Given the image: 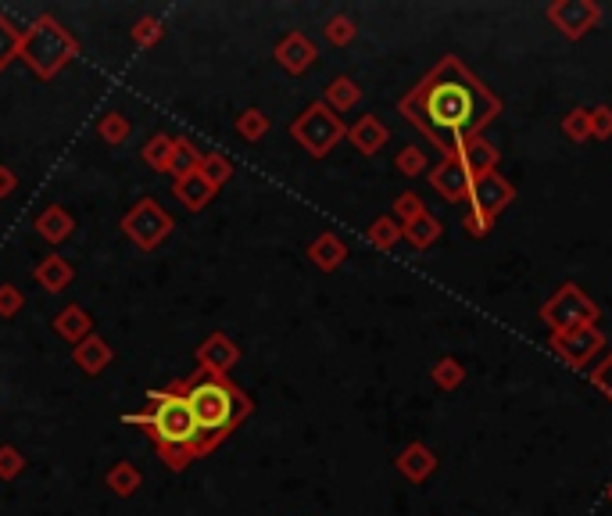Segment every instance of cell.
<instances>
[{
    "instance_id": "1",
    "label": "cell",
    "mask_w": 612,
    "mask_h": 516,
    "mask_svg": "<svg viewBox=\"0 0 612 516\" xmlns=\"http://www.w3.org/2000/svg\"><path fill=\"white\" fill-rule=\"evenodd\" d=\"M408 126H416L437 151H455L502 115V97L455 54H444L398 101Z\"/></svg>"
},
{
    "instance_id": "2",
    "label": "cell",
    "mask_w": 612,
    "mask_h": 516,
    "mask_svg": "<svg viewBox=\"0 0 612 516\" xmlns=\"http://www.w3.org/2000/svg\"><path fill=\"white\" fill-rule=\"evenodd\" d=\"M122 423L129 427H144L147 438L154 441L162 463L169 466L172 473H183L194 459L208 456L204 448V434L194 420V409H190L187 395L179 380H172L169 387H154L147 391V402L140 413H126Z\"/></svg>"
},
{
    "instance_id": "3",
    "label": "cell",
    "mask_w": 612,
    "mask_h": 516,
    "mask_svg": "<svg viewBox=\"0 0 612 516\" xmlns=\"http://www.w3.org/2000/svg\"><path fill=\"white\" fill-rule=\"evenodd\" d=\"M179 387H183V395L194 409V420L201 427L208 452H215L247 416L255 413V402L230 377H212V373L197 370L179 380Z\"/></svg>"
},
{
    "instance_id": "4",
    "label": "cell",
    "mask_w": 612,
    "mask_h": 516,
    "mask_svg": "<svg viewBox=\"0 0 612 516\" xmlns=\"http://www.w3.org/2000/svg\"><path fill=\"white\" fill-rule=\"evenodd\" d=\"M76 58H79L76 36L68 33L54 15H36L26 26V40H22L18 61H26L36 79H54Z\"/></svg>"
},
{
    "instance_id": "5",
    "label": "cell",
    "mask_w": 612,
    "mask_h": 516,
    "mask_svg": "<svg viewBox=\"0 0 612 516\" xmlns=\"http://www.w3.org/2000/svg\"><path fill=\"white\" fill-rule=\"evenodd\" d=\"M598 316L602 312H598L595 298L580 284H562L541 305V323L548 327V334H566V330H577V327H598Z\"/></svg>"
},
{
    "instance_id": "6",
    "label": "cell",
    "mask_w": 612,
    "mask_h": 516,
    "mask_svg": "<svg viewBox=\"0 0 612 516\" xmlns=\"http://www.w3.org/2000/svg\"><path fill=\"white\" fill-rule=\"evenodd\" d=\"M290 137L298 140L312 158H326L340 140L348 137V126L323 101H312L298 119L290 122Z\"/></svg>"
},
{
    "instance_id": "7",
    "label": "cell",
    "mask_w": 612,
    "mask_h": 516,
    "mask_svg": "<svg viewBox=\"0 0 612 516\" xmlns=\"http://www.w3.org/2000/svg\"><path fill=\"white\" fill-rule=\"evenodd\" d=\"M172 226H176L172 223V215L154 198H140L126 215H122V233H126L129 244H136L140 251H154L158 244L169 241Z\"/></svg>"
},
{
    "instance_id": "8",
    "label": "cell",
    "mask_w": 612,
    "mask_h": 516,
    "mask_svg": "<svg viewBox=\"0 0 612 516\" xmlns=\"http://www.w3.org/2000/svg\"><path fill=\"white\" fill-rule=\"evenodd\" d=\"M548 348H552L570 370L584 373V370H591L598 355L605 352V334L598 327H577V330H566V334H552L548 337Z\"/></svg>"
},
{
    "instance_id": "9",
    "label": "cell",
    "mask_w": 612,
    "mask_h": 516,
    "mask_svg": "<svg viewBox=\"0 0 612 516\" xmlns=\"http://www.w3.org/2000/svg\"><path fill=\"white\" fill-rule=\"evenodd\" d=\"M544 18H548L566 40H584V36L602 22V8H598L595 0H552V4L544 8Z\"/></svg>"
},
{
    "instance_id": "10",
    "label": "cell",
    "mask_w": 612,
    "mask_h": 516,
    "mask_svg": "<svg viewBox=\"0 0 612 516\" xmlns=\"http://www.w3.org/2000/svg\"><path fill=\"white\" fill-rule=\"evenodd\" d=\"M426 180H430V187H434L444 201L459 205V201L469 198V190H473L476 176L466 169V162H462V158L451 151V155H444L441 162L434 165V169L426 172Z\"/></svg>"
},
{
    "instance_id": "11",
    "label": "cell",
    "mask_w": 612,
    "mask_h": 516,
    "mask_svg": "<svg viewBox=\"0 0 612 516\" xmlns=\"http://www.w3.org/2000/svg\"><path fill=\"white\" fill-rule=\"evenodd\" d=\"M512 201H516V187L505 180L502 172L476 176L473 190H469V212H484V215H491V219H498Z\"/></svg>"
},
{
    "instance_id": "12",
    "label": "cell",
    "mask_w": 612,
    "mask_h": 516,
    "mask_svg": "<svg viewBox=\"0 0 612 516\" xmlns=\"http://www.w3.org/2000/svg\"><path fill=\"white\" fill-rule=\"evenodd\" d=\"M197 370L201 373H212V377H230V370L240 362V344L233 341L230 334H222V330H215V334H208L201 344H197Z\"/></svg>"
},
{
    "instance_id": "13",
    "label": "cell",
    "mask_w": 612,
    "mask_h": 516,
    "mask_svg": "<svg viewBox=\"0 0 612 516\" xmlns=\"http://www.w3.org/2000/svg\"><path fill=\"white\" fill-rule=\"evenodd\" d=\"M272 58H276V65H280L287 76H305L315 61H319V47H315V43L308 40L305 33L290 29L287 36H280V40H276V47H272Z\"/></svg>"
},
{
    "instance_id": "14",
    "label": "cell",
    "mask_w": 612,
    "mask_h": 516,
    "mask_svg": "<svg viewBox=\"0 0 612 516\" xmlns=\"http://www.w3.org/2000/svg\"><path fill=\"white\" fill-rule=\"evenodd\" d=\"M394 466H398V473L405 477V481L423 484V481H430V477H434L437 452L430 445H423V441H412V445L401 448V456L394 459Z\"/></svg>"
},
{
    "instance_id": "15",
    "label": "cell",
    "mask_w": 612,
    "mask_h": 516,
    "mask_svg": "<svg viewBox=\"0 0 612 516\" xmlns=\"http://www.w3.org/2000/svg\"><path fill=\"white\" fill-rule=\"evenodd\" d=\"M33 230L40 233V237L51 244V248H58V244H65L68 237L76 233V219H72V212H68L65 205H47L33 219Z\"/></svg>"
},
{
    "instance_id": "16",
    "label": "cell",
    "mask_w": 612,
    "mask_h": 516,
    "mask_svg": "<svg viewBox=\"0 0 612 516\" xmlns=\"http://www.w3.org/2000/svg\"><path fill=\"white\" fill-rule=\"evenodd\" d=\"M111 359H115V352H111V344L101 334H90L86 341H79L72 348V362H76V370H83L86 377H101L111 366Z\"/></svg>"
},
{
    "instance_id": "17",
    "label": "cell",
    "mask_w": 612,
    "mask_h": 516,
    "mask_svg": "<svg viewBox=\"0 0 612 516\" xmlns=\"http://www.w3.org/2000/svg\"><path fill=\"white\" fill-rule=\"evenodd\" d=\"M308 262H312L315 269H323V273H337L340 266H344V258H348V244L340 241L337 233H319V237H312L305 248Z\"/></svg>"
},
{
    "instance_id": "18",
    "label": "cell",
    "mask_w": 612,
    "mask_h": 516,
    "mask_svg": "<svg viewBox=\"0 0 612 516\" xmlns=\"http://www.w3.org/2000/svg\"><path fill=\"white\" fill-rule=\"evenodd\" d=\"M348 140H351V147H355L358 155L373 158V155H380L383 144L391 140V129L383 126L376 115H362V119H358L355 126L348 129Z\"/></svg>"
},
{
    "instance_id": "19",
    "label": "cell",
    "mask_w": 612,
    "mask_h": 516,
    "mask_svg": "<svg viewBox=\"0 0 612 516\" xmlns=\"http://www.w3.org/2000/svg\"><path fill=\"white\" fill-rule=\"evenodd\" d=\"M33 280L47 294H61V291H68V287H72V280H76V269H72V262H68V258L47 255V258H40V262H36Z\"/></svg>"
},
{
    "instance_id": "20",
    "label": "cell",
    "mask_w": 612,
    "mask_h": 516,
    "mask_svg": "<svg viewBox=\"0 0 612 516\" xmlns=\"http://www.w3.org/2000/svg\"><path fill=\"white\" fill-rule=\"evenodd\" d=\"M172 198L187 208V212H201V208H208L215 201V187L204 180L201 172H190V176L172 183Z\"/></svg>"
},
{
    "instance_id": "21",
    "label": "cell",
    "mask_w": 612,
    "mask_h": 516,
    "mask_svg": "<svg viewBox=\"0 0 612 516\" xmlns=\"http://www.w3.org/2000/svg\"><path fill=\"white\" fill-rule=\"evenodd\" d=\"M451 155V151H448ZM455 155L466 162V169L473 172V176H487V172H498V147L491 144V140H484V137H473V140H466L462 147H455Z\"/></svg>"
},
{
    "instance_id": "22",
    "label": "cell",
    "mask_w": 612,
    "mask_h": 516,
    "mask_svg": "<svg viewBox=\"0 0 612 516\" xmlns=\"http://www.w3.org/2000/svg\"><path fill=\"white\" fill-rule=\"evenodd\" d=\"M54 334L65 337V341L76 348L79 341H86V337L94 334V316H90L83 305H65V309L54 316Z\"/></svg>"
},
{
    "instance_id": "23",
    "label": "cell",
    "mask_w": 612,
    "mask_h": 516,
    "mask_svg": "<svg viewBox=\"0 0 612 516\" xmlns=\"http://www.w3.org/2000/svg\"><path fill=\"white\" fill-rule=\"evenodd\" d=\"M362 94H366V90H362L351 76H337V79H330V86H326L323 104L340 115V112H351V108L362 101Z\"/></svg>"
},
{
    "instance_id": "24",
    "label": "cell",
    "mask_w": 612,
    "mask_h": 516,
    "mask_svg": "<svg viewBox=\"0 0 612 516\" xmlns=\"http://www.w3.org/2000/svg\"><path fill=\"white\" fill-rule=\"evenodd\" d=\"M104 484L111 488V495H119V499H129V495H136V491H140V484H144V473H140V466H136V463L122 459V463H115V466L108 470Z\"/></svg>"
},
{
    "instance_id": "25",
    "label": "cell",
    "mask_w": 612,
    "mask_h": 516,
    "mask_svg": "<svg viewBox=\"0 0 612 516\" xmlns=\"http://www.w3.org/2000/svg\"><path fill=\"white\" fill-rule=\"evenodd\" d=\"M22 40H26V29L18 26L8 11H0V72L8 69L11 61H18V54H22Z\"/></svg>"
},
{
    "instance_id": "26",
    "label": "cell",
    "mask_w": 612,
    "mask_h": 516,
    "mask_svg": "<svg viewBox=\"0 0 612 516\" xmlns=\"http://www.w3.org/2000/svg\"><path fill=\"white\" fill-rule=\"evenodd\" d=\"M401 230H405V241L412 244L416 251H430L437 241H441V223H437L430 212H423L419 219H412L408 226H401Z\"/></svg>"
},
{
    "instance_id": "27",
    "label": "cell",
    "mask_w": 612,
    "mask_h": 516,
    "mask_svg": "<svg viewBox=\"0 0 612 516\" xmlns=\"http://www.w3.org/2000/svg\"><path fill=\"white\" fill-rule=\"evenodd\" d=\"M201 158L204 155L190 144L187 137H176V147H172V158H169V172H165V176H172V183L183 180V176L201 169Z\"/></svg>"
},
{
    "instance_id": "28",
    "label": "cell",
    "mask_w": 612,
    "mask_h": 516,
    "mask_svg": "<svg viewBox=\"0 0 612 516\" xmlns=\"http://www.w3.org/2000/svg\"><path fill=\"white\" fill-rule=\"evenodd\" d=\"M366 237L376 251H391V248H398V241H405V230H401V223L394 215H380V219H373Z\"/></svg>"
},
{
    "instance_id": "29",
    "label": "cell",
    "mask_w": 612,
    "mask_h": 516,
    "mask_svg": "<svg viewBox=\"0 0 612 516\" xmlns=\"http://www.w3.org/2000/svg\"><path fill=\"white\" fill-rule=\"evenodd\" d=\"M272 129V119L262 112V108H244V112L237 115V133L240 140H247V144H258V140L269 137Z\"/></svg>"
},
{
    "instance_id": "30",
    "label": "cell",
    "mask_w": 612,
    "mask_h": 516,
    "mask_svg": "<svg viewBox=\"0 0 612 516\" xmlns=\"http://www.w3.org/2000/svg\"><path fill=\"white\" fill-rule=\"evenodd\" d=\"M172 147H176V137H169V133H154V137L144 144V151H140V158H144L154 172H169Z\"/></svg>"
},
{
    "instance_id": "31",
    "label": "cell",
    "mask_w": 612,
    "mask_h": 516,
    "mask_svg": "<svg viewBox=\"0 0 612 516\" xmlns=\"http://www.w3.org/2000/svg\"><path fill=\"white\" fill-rule=\"evenodd\" d=\"M430 380H434L441 391H455V387L466 384V366H462L459 359H451V355H444V359L434 362V370H430Z\"/></svg>"
},
{
    "instance_id": "32",
    "label": "cell",
    "mask_w": 612,
    "mask_h": 516,
    "mask_svg": "<svg viewBox=\"0 0 612 516\" xmlns=\"http://www.w3.org/2000/svg\"><path fill=\"white\" fill-rule=\"evenodd\" d=\"M197 172H201L204 180L219 190V187H226V183L233 180V162L222 155V151H208V155L201 158V169H197Z\"/></svg>"
},
{
    "instance_id": "33",
    "label": "cell",
    "mask_w": 612,
    "mask_h": 516,
    "mask_svg": "<svg viewBox=\"0 0 612 516\" xmlns=\"http://www.w3.org/2000/svg\"><path fill=\"white\" fill-rule=\"evenodd\" d=\"M129 133H133V122H129L122 112H108V115H101V122H97V137H101L104 144H111V147L126 144Z\"/></svg>"
},
{
    "instance_id": "34",
    "label": "cell",
    "mask_w": 612,
    "mask_h": 516,
    "mask_svg": "<svg viewBox=\"0 0 612 516\" xmlns=\"http://www.w3.org/2000/svg\"><path fill=\"white\" fill-rule=\"evenodd\" d=\"M562 133H566L573 144L595 140V129H591V108H573V112L562 115Z\"/></svg>"
},
{
    "instance_id": "35",
    "label": "cell",
    "mask_w": 612,
    "mask_h": 516,
    "mask_svg": "<svg viewBox=\"0 0 612 516\" xmlns=\"http://www.w3.org/2000/svg\"><path fill=\"white\" fill-rule=\"evenodd\" d=\"M165 36V22L158 15H144V18H136V26H133V43L140 47V51H151V47H158Z\"/></svg>"
},
{
    "instance_id": "36",
    "label": "cell",
    "mask_w": 612,
    "mask_h": 516,
    "mask_svg": "<svg viewBox=\"0 0 612 516\" xmlns=\"http://www.w3.org/2000/svg\"><path fill=\"white\" fill-rule=\"evenodd\" d=\"M323 36H326V43H333V47H348V43H355V36H358L355 18H351V15H330V18H326V26H323Z\"/></svg>"
},
{
    "instance_id": "37",
    "label": "cell",
    "mask_w": 612,
    "mask_h": 516,
    "mask_svg": "<svg viewBox=\"0 0 612 516\" xmlns=\"http://www.w3.org/2000/svg\"><path fill=\"white\" fill-rule=\"evenodd\" d=\"M394 169H398L401 176H408V180H412V176H423V172H430V169H426V155L419 151V147H412V144L398 151V158H394Z\"/></svg>"
},
{
    "instance_id": "38",
    "label": "cell",
    "mask_w": 612,
    "mask_h": 516,
    "mask_svg": "<svg viewBox=\"0 0 612 516\" xmlns=\"http://www.w3.org/2000/svg\"><path fill=\"white\" fill-rule=\"evenodd\" d=\"M26 470V456L15 445H0V481H18Z\"/></svg>"
},
{
    "instance_id": "39",
    "label": "cell",
    "mask_w": 612,
    "mask_h": 516,
    "mask_svg": "<svg viewBox=\"0 0 612 516\" xmlns=\"http://www.w3.org/2000/svg\"><path fill=\"white\" fill-rule=\"evenodd\" d=\"M423 212H426V205H423V198H419L416 190H405V194H398V201H394V215L401 219V226H408Z\"/></svg>"
},
{
    "instance_id": "40",
    "label": "cell",
    "mask_w": 612,
    "mask_h": 516,
    "mask_svg": "<svg viewBox=\"0 0 612 516\" xmlns=\"http://www.w3.org/2000/svg\"><path fill=\"white\" fill-rule=\"evenodd\" d=\"M22 309H26V294L15 284H0V319H15Z\"/></svg>"
},
{
    "instance_id": "41",
    "label": "cell",
    "mask_w": 612,
    "mask_h": 516,
    "mask_svg": "<svg viewBox=\"0 0 612 516\" xmlns=\"http://www.w3.org/2000/svg\"><path fill=\"white\" fill-rule=\"evenodd\" d=\"M587 377H591V384H595L598 391H602V395L612 402V352H605L602 359L591 366V373H587Z\"/></svg>"
},
{
    "instance_id": "42",
    "label": "cell",
    "mask_w": 612,
    "mask_h": 516,
    "mask_svg": "<svg viewBox=\"0 0 612 516\" xmlns=\"http://www.w3.org/2000/svg\"><path fill=\"white\" fill-rule=\"evenodd\" d=\"M462 230H466V237H473V241H484L487 233L494 230V219L484 212H466L462 215Z\"/></svg>"
},
{
    "instance_id": "43",
    "label": "cell",
    "mask_w": 612,
    "mask_h": 516,
    "mask_svg": "<svg viewBox=\"0 0 612 516\" xmlns=\"http://www.w3.org/2000/svg\"><path fill=\"white\" fill-rule=\"evenodd\" d=\"M591 129H595V140H612V108L609 104L591 108Z\"/></svg>"
},
{
    "instance_id": "44",
    "label": "cell",
    "mask_w": 612,
    "mask_h": 516,
    "mask_svg": "<svg viewBox=\"0 0 612 516\" xmlns=\"http://www.w3.org/2000/svg\"><path fill=\"white\" fill-rule=\"evenodd\" d=\"M18 190V172L11 165H0V198H11Z\"/></svg>"
},
{
    "instance_id": "45",
    "label": "cell",
    "mask_w": 612,
    "mask_h": 516,
    "mask_svg": "<svg viewBox=\"0 0 612 516\" xmlns=\"http://www.w3.org/2000/svg\"><path fill=\"white\" fill-rule=\"evenodd\" d=\"M605 499H609V502H612V484H609V491H605Z\"/></svg>"
}]
</instances>
